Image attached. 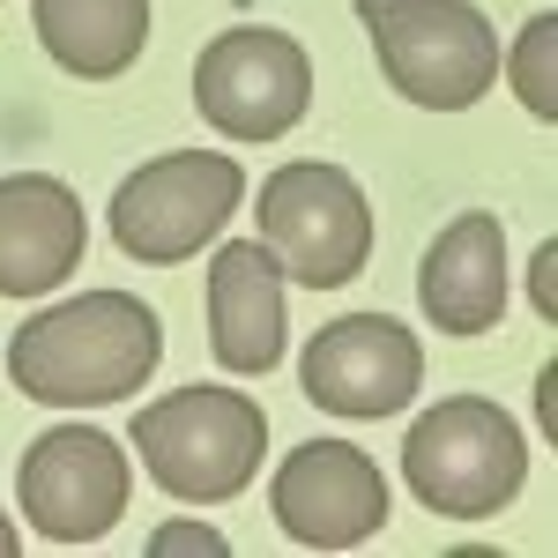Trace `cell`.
<instances>
[{
  "instance_id": "cell-14",
  "label": "cell",
  "mask_w": 558,
  "mask_h": 558,
  "mask_svg": "<svg viewBox=\"0 0 558 558\" xmlns=\"http://www.w3.org/2000/svg\"><path fill=\"white\" fill-rule=\"evenodd\" d=\"M31 31L52 68L83 83H112L149 45V0H31Z\"/></svg>"
},
{
  "instance_id": "cell-17",
  "label": "cell",
  "mask_w": 558,
  "mask_h": 558,
  "mask_svg": "<svg viewBox=\"0 0 558 558\" xmlns=\"http://www.w3.org/2000/svg\"><path fill=\"white\" fill-rule=\"evenodd\" d=\"M529 299H536L544 320H558V246H551V239L529 254Z\"/></svg>"
},
{
  "instance_id": "cell-3",
  "label": "cell",
  "mask_w": 558,
  "mask_h": 558,
  "mask_svg": "<svg viewBox=\"0 0 558 558\" xmlns=\"http://www.w3.org/2000/svg\"><path fill=\"white\" fill-rule=\"evenodd\" d=\"M402 484L425 514L447 521L507 514L529 484V439L514 410L492 395H447L417 410V425L402 432Z\"/></svg>"
},
{
  "instance_id": "cell-4",
  "label": "cell",
  "mask_w": 558,
  "mask_h": 558,
  "mask_svg": "<svg viewBox=\"0 0 558 558\" xmlns=\"http://www.w3.org/2000/svg\"><path fill=\"white\" fill-rule=\"evenodd\" d=\"M357 23L395 97L425 112H470L499 83V31L476 0H357Z\"/></svg>"
},
{
  "instance_id": "cell-15",
  "label": "cell",
  "mask_w": 558,
  "mask_h": 558,
  "mask_svg": "<svg viewBox=\"0 0 558 558\" xmlns=\"http://www.w3.org/2000/svg\"><path fill=\"white\" fill-rule=\"evenodd\" d=\"M499 75L514 83V97H521L529 120H558V15L551 8L521 23L514 52H499Z\"/></svg>"
},
{
  "instance_id": "cell-7",
  "label": "cell",
  "mask_w": 558,
  "mask_h": 558,
  "mask_svg": "<svg viewBox=\"0 0 558 558\" xmlns=\"http://www.w3.org/2000/svg\"><path fill=\"white\" fill-rule=\"evenodd\" d=\"M128 447L97 425H52L15 462V507L45 544H97L128 514Z\"/></svg>"
},
{
  "instance_id": "cell-1",
  "label": "cell",
  "mask_w": 558,
  "mask_h": 558,
  "mask_svg": "<svg viewBox=\"0 0 558 558\" xmlns=\"http://www.w3.org/2000/svg\"><path fill=\"white\" fill-rule=\"evenodd\" d=\"M165 320L134 291H75L8 336V380L52 410H112L157 380Z\"/></svg>"
},
{
  "instance_id": "cell-9",
  "label": "cell",
  "mask_w": 558,
  "mask_h": 558,
  "mask_svg": "<svg viewBox=\"0 0 558 558\" xmlns=\"http://www.w3.org/2000/svg\"><path fill=\"white\" fill-rule=\"evenodd\" d=\"M299 387L313 410L380 425L417 402L425 387V343L395 313H336L299 357Z\"/></svg>"
},
{
  "instance_id": "cell-2",
  "label": "cell",
  "mask_w": 558,
  "mask_h": 558,
  "mask_svg": "<svg viewBox=\"0 0 558 558\" xmlns=\"http://www.w3.org/2000/svg\"><path fill=\"white\" fill-rule=\"evenodd\" d=\"M128 447L142 454L149 484L179 507H223L260 476L268 417L239 387H179L142 402L128 425Z\"/></svg>"
},
{
  "instance_id": "cell-18",
  "label": "cell",
  "mask_w": 558,
  "mask_h": 558,
  "mask_svg": "<svg viewBox=\"0 0 558 558\" xmlns=\"http://www.w3.org/2000/svg\"><path fill=\"white\" fill-rule=\"evenodd\" d=\"M15 551H23V529H15V521L0 514V558H15Z\"/></svg>"
},
{
  "instance_id": "cell-16",
  "label": "cell",
  "mask_w": 558,
  "mask_h": 558,
  "mask_svg": "<svg viewBox=\"0 0 558 558\" xmlns=\"http://www.w3.org/2000/svg\"><path fill=\"white\" fill-rule=\"evenodd\" d=\"M157 551H202V558H223L231 544H223V529H209V521H172V529H157L149 536V558Z\"/></svg>"
},
{
  "instance_id": "cell-8",
  "label": "cell",
  "mask_w": 558,
  "mask_h": 558,
  "mask_svg": "<svg viewBox=\"0 0 558 558\" xmlns=\"http://www.w3.org/2000/svg\"><path fill=\"white\" fill-rule=\"evenodd\" d=\"M313 105V60L291 31H223L194 60V112L223 142H276Z\"/></svg>"
},
{
  "instance_id": "cell-10",
  "label": "cell",
  "mask_w": 558,
  "mask_h": 558,
  "mask_svg": "<svg viewBox=\"0 0 558 558\" xmlns=\"http://www.w3.org/2000/svg\"><path fill=\"white\" fill-rule=\"evenodd\" d=\"M268 507L276 529L305 551H357L387 529V476L350 439H305L276 462Z\"/></svg>"
},
{
  "instance_id": "cell-13",
  "label": "cell",
  "mask_w": 558,
  "mask_h": 558,
  "mask_svg": "<svg viewBox=\"0 0 558 558\" xmlns=\"http://www.w3.org/2000/svg\"><path fill=\"white\" fill-rule=\"evenodd\" d=\"M507 231L492 209L454 216L439 239L425 246V268H417V305L439 336H492L507 320Z\"/></svg>"
},
{
  "instance_id": "cell-5",
  "label": "cell",
  "mask_w": 558,
  "mask_h": 558,
  "mask_svg": "<svg viewBox=\"0 0 558 558\" xmlns=\"http://www.w3.org/2000/svg\"><path fill=\"white\" fill-rule=\"evenodd\" d=\"M254 223H260V246L283 260V276L305 283V291H343L373 260V202L328 157L276 165L260 179Z\"/></svg>"
},
{
  "instance_id": "cell-11",
  "label": "cell",
  "mask_w": 558,
  "mask_h": 558,
  "mask_svg": "<svg viewBox=\"0 0 558 558\" xmlns=\"http://www.w3.org/2000/svg\"><path fill=\"white\" fill-rule=\"evenodd\" d=\"M291 343V276L260 239H223L209 260V350L223 373H276Z\"/></svg>"
},
{
  "instance_id": "cell-6",
  "label": "cell",
  "mask_w": 558,
  "mask_h": 558,
  "mask_svg": "<svg viewBox=\"0 0 558 558\" xmlns=\"http://www.w3.org/2000/svg\"><path fill=\"white\" fill-rule=\"evenodd\" d=\"M239 202H246L239 157L172 149V157H149L142 172H128L112 186L105 231L142 268H179V260L202 254V246H216V231L239 216Z\"/></svg>"
},
{
  "instance_id": "cell-12",
  "label": "cell",
  "mask_w": 558,
  "mask_h": 558,
  "mask_svg": "<svg viewBox=\"0 0 558 558\" xmlns=\"http://www.w3.org/2000/svg\"><path fill=\"white\" fill-rule=\"evenodd\" d=\"M89 254V209L52 172H0V299L60 291Z\"/></svg>"
}]
</instances>
